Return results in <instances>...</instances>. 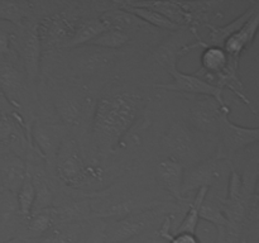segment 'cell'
Masks as SVG:
<instances>
[{
	"label": "cell",
	"mask_w": 259,
	"mask_h": 243,
	"mask_svg": "<svg viewBox=\"0 0 259 243\" xmlns=\"http://www.w3.org/2000/svg\"><path fill=\"white\" fill-rule=\"evenodd\" d=\"M142 96L133 91H111L99 99L94 110L93 134L104 154L116 149L138 116Z\"/></svg>",
	"instance_id": "1"
},
{
	"label": "cell",
	"mask_w": 259,
	"mask_h": 243,
	"mask_svg": "<svg viewBox=\"0 0 259 243\" xmlns=\"http://www.w3.org/2000/svg\"><path fill=\"white\" fill-rule=\"evenodd\" d=\"M230 111L223 113L220 118L218 133H219V146L215 158L220 161H230L235 153L242 149L255 144L259 139L258 127L238 126L230 119Z\"/></svg>",
	"instance_id": "2"
},
{
	"label": "cell",
	"mask_w": 259,
	"mask_h": 243,
	"mask_svg": "<svg viewBox=\"0 0 259 243\" xmlns=\"http://www.w3.org/2000/svg\"><path fill=\"white\" fill-rule=\"evenodd\" d=\"M55 161L58 177L67 186H78L90 175L81 156L77 142L67 136L61 143Z\"/></svg>",
	"instance_id": "3"
},
{
	"label": "cell",
	"mask_w": 259,
	"mask_h": 243,
	"mask_svg": "<svg viewBox=\"0 0 259 243\" xmlns=\"http://www.w3.org/2000/svg\"><path fill=\"white\" fill-rule=\"evenodd\" d=\"M167 72L172 76L171 84H157V89L175 91V93H186L196 96H211L220 104H227L223 98L224 91L215 86L214 84L204 80L196 73H185L179 70L177 65L167 68Z\"/></svg>",
	"instance_id": "4"
},
{
	"label": "cell",
	"mask_w": 259,
	"mask_h": 243,
	"mask_svg": "<svg viewBox=\"0 0 259 243\" xmlns=\"http://www.w3.org/2000/svg\"><path fill=\"white\" fill-rule=\"evenodd\" d=\"M15 46L20 61L24 66L25 75L30 81H34L39 75L40 56H42V45H40L37 24L32 23L20 24Z\"/></svg>",
	"instance_id": "5"
},
{
	"label": "cell",
	"mask_w": 259,
	"mask_h": 243,
	"mask_svg": "<svg viewBox=\"0 0 259 243\" xmlns=\"http://www.w3.org/2000/svg\"><path fill=\"white\" fill-rule=\"evenodd\" d=\"M163 144L171 154V159L180 162L182 166L184 162L190 166L199 162V152L192 132L184 123L175 122L169 126L163 137Z\"/></svg>",
	"instance_id": "6"
},
{
	"label": "cell",
	"mask_w": 259,
	"mask_h": 243,
	"mask_svg": "<svg viewBox=\"0 0 259 243\" xmlns=\"http://www.w3.org/2000/svg\"><path fill=\"white\" fill-rule=\"evenodd\" d=\"M228 161L212 158L199 161L197 164L189 166L184 171V180H182V195L191 191L206 187L211 189L214 185L219 184L223 179V172H225L224 164Z\"/></svg>",
	"instance_id": "7"
},
{
	"label": "cell",
	"mask_w": 259,
	"mask_h": 243,
	"mask_svg": "<svg viewBox=\"0 0 259 243\" xmlns=\"http://www.w3.org/2000/svg\"><path fill=\"white\" fill-rule=\"evenodd\" d=\"M75 20V18L66 13H58L37 23L42 50L67 45L80 23Z\"/></svg>",
	"instance_id": "8"
},
{
	"label": "cell",
	"mask_w": 259,
	"mask_h": 243,
	"mask_svg": "<svg viewBox=\"0 0 259 243\" xmlns=\"http://www.w3.org/2000/svg\"><path fill=\"white\" fill-rule=\"evenodd\" d=\"M230 111L228 104H220L211 96H196L189 108V119L195 128L217 133L223 113Z\"/></svg>",
	"instance_id": "9"
},
{
	"label": "cell",
	"mask_w": 259,
	"mask_h": 243,
	"mask_svg": "<svg viewBox=\"0 0 259 243\" xmlns=\"http://www.w3.org/2000/svg\"><path fill=\"white\" fill-rule=\"evenodd\" d=\"M154 215L156 212L151 209L124 215L105 229L106 243H124L125 240L137 237L151 225Z\"/></svg>",
	"instance_id": "10"
},
{
	"label": "cell",
	"mask_w": 259,
	"mask_h": 243,
	"mask_svg": "<svg viewBox=\"0 0 259 243\" xmlns=\"http://www.w3.org/2000/svg\"><path fill=\"white\" fill-rule=\"evenodd\" d=\"M258 12V3L253 2L252 5L245 10L243 14H240L239 17L235 18L234 20L229 22L225 25H212V24H205L206 28L209 29V35H207V39L204 40L199 34L195 35V42L192 43V47H204V46H217V47H223V45L225 43V40L233 35L234 33H237L245 23L249 20V18L252 17L254 13Z\"/></svg>",
	"instance_id": "11"
},
{
	"label": "cell",
	"mask_w": 259,
	"mask_h": 243,
	"mask_svg": "<svg viewBox=\"0 0 259 243\" xmlns=\"http://www.w3.org/2000/svg\"><path fill=\"white\" fill-rule=\"evenodd\" d=\"M67 136L65 128L57 124L35 122L32 128V137L39 153L47 159H55L61 143Z\"/></svg>",
	"instance_id": "12"
},
{
	"label": "cell",
	"mask_w": 259,
	"mask_h": 243,
	"mask_svg": "<svg viewBox=\"0 0 259 243\" xmlns=\"http://www.w3.org/2000/svg\"><path fill=\"white\" fill-rule=\"evenodd\" d=\"M259 27V13H254L252 17L249 18L247 23L234 33L230 35L225 43L223 45V50L227 52L229 57L235 58V60H240V56L243 55L244 51H247L250 46L254 42V38L257 35Z\"/></svg>",
	"instance_id": "13"
},
{
	"label": "cell",
	"mask_w": 259,
	"mask_h": 243,
	"mask_svg": "<svg viewBox=\"0 0 259 243\" xmlns=\"http://www.w3.org/2000/svg\"><path fill=\"white\" fill-rule=\"evenodd\" d=\"M184 166L175 159L166 158L161 161L157 166V176L158 181L166 191L179 201L185 199L182 195V180H184Z\"/></svg>",
	"instance_id": "14"
},
{
	"label": "cell",
	"mask_w": 259,
	"mask_h": 243,
	"mask_svg": "<svg viewBox=\"0 0 259 243\" xmlns=\"http://www.w3.org/2000/svg\"><path fill=\"white\" fill-rule=\"evenodd\" d=\"M28 170L19 157H7L0 161V186L17 194Z\"/></svg>",
	"instance_id": "15"
},
{
	"label": "cell",
	"mask_w": 259,
	"mask_h": 243,
	"mask_svg": "<svg viewBox=\"0 0 259 243\" xmlns=\"http://www.w3.org/2000/svg\"><path fill=\"white\" fill-rule=\"evenodd\" d=\"M118 8L125 10V12L131 13L134 17L138 18L141 22H143L144 24L152 25V27L159 28V29L169 30V32H179L182 27L175 24L171 20L167 19L166 17H163L159 13L154 12V10L148 9V8H142L137 7V5L132 4L131 2H119L116 3Z\"/></svg>",
	"instance_id": "16"
},
{
	"label": "cell",
	"mask_w": 259,
	"mask_h": 243,
	"mask_svg": "<svg viewBox=\"0 0 259 243\" xmlns=\"http://www.w3.org/2000/svg\"><path fill=\"white\" fill-rule=\"evenodd\" d=\"M204 51L201 53V71L199 76L205 75L204 80L210 81L214 76L225 70L229 62V56L227 55L223 47L217 46H204Z\"/></svg>",
	"instance_id": "17"
},
{
	"label": "cell",
	"mask_w": 259,
	"mask_h": 243,
	"mask_svg": "<svg viewBox=\"0 0 259 243\" xmlns=\"http://www.w3.org/2000/svg\"><path fill=\"white\" fill-rule=\"evenodd\" d=\"M22 85L23 80L19 71L9 61L0 58V89L15 108V101L19 100L22 93Z\"/></svg>",
	"instance_id": "18"
},
{
	"label": "cell",
	"mask_w": 259,
	"mask_h": 243,
	"mask_svg": "<svg viewBox=\"0 0 259 243\" xmlns=\"http://www.w3.org/2000/svg\"><path fill=\"white\" fill-rule=\"evenodd\" d=\"M106 29H109L108 25H106V23L100 17L83 20V22L78 23L72 38L68 40V43L65 47L77 48L82 47V46H89V43L91 40L95 39L98 35L105 32Z\"/></svg>",
	"instance_id": "19"
},
{
	"label": "cell",
	"mask_w": 259,
	"mask_h": 243,
	"mask_svg": "<svg viewBox=\"0 0 259 243\" xmlns=\"http://www.w3.org/2000/svg\"><path fill=\"white\" fill-rule=\"evenodd\" d=\"M81 233L82 227L78 222L60 223L38 238L34 243H77Z\"/></svg>",
	"instance_id": "20"
},
{
	"label": "cell",
	"mask_w": 259,
	"mask_h": 243,
	"mask_svg": "<svg viewBox=\"0 0 259 243\" xmlns=\"http://www.w3.org/2000/svg\"><path fill=\"white\" fill-rule=\"evenodd\" d=\"M100 18L106 23L109 29H118L125 33H128L126 30L142 28L144 24L138 18L134 17L131 13L125 12V10L120 9V8L106 10L100 15Z\"/></svg>",
	"instance_id": "21"
},
{
	"label": "cell",
	"mask_w": 259,
	"mask_h": 243,
	"mask_svg": "<svg viewBox=\"0 0 259 243\" xmlns=\"http://www.w3.org/2000/svg\"><path fill=\"white\" fill-rule=\"evenodd\" d=\"M199 218L200 219L209 222L214 224L223 233L227 230L228 228V220L223 214L222 207H220V200L218 197H211L207 191L206 196H205L204 201L201 202V207L199 210Z\"/></svg>",
	"instance_id": "22"
},
{
	"label": "cell",
	"mask_w": 259,
	"mask_h": 243,
	"mask_svg": "<svg viewBox=\"0 0 259 243\" xmlns=\"http://www.w3.org/2000/svg\"><path fill=\"white\" fill-rule=\"evenodd\" d=\"M28 219H29L27 224L28 237L34 238V239L42 237L51 228L56 225V220L51 207L47 209L37 210L35 213H32V215Z\"/></svg>",
	"instance_id": "23"
},
{
	"label": "cell",
	"mask_w": 259,
	"mask_h": 243,
	"mask_svg": "<svg viewBox=\"0 0 259 243\" xmlns=\"http://www.w3.org/2000/svg\"><path fill=\"white\" fill-rule=\"evenodd\" d=\"M18 213L20 217L29 218L35 204V186L30 172H27L22 185L17 191Z\"/></svg>",
	"instance_id": "24"
},
{
	"label": "cell",
	"mask_w": 259,
	"mask_h": 243,
	"mask_svg": "<svg viewBox=\"0 0 259 243\" xmlns=\"http://www.w3.org/2000/svg\"><path fill=\"white\" fill-rule=\"evenodd\" d=\"M32 15V5L25 2H0V20L20 25Z\"/></svg>",
	"instance_id": "25"
},
{
	"label": "cell",
	"mask_w": 259,
	"mask_h": 243,
	"mask_svg": "<svg viewBox=\"0 0 259 243\" xmlns=\"http://www.w3.org/2000/svg\"><path fill=\"white\" fill-rule=\"evenodd\" d=\"M207 191H209V189H206V187L197 190L194 201L190 202L189 210H187L186 215H185L181 224L179 225V228H177L175 233H191V234H196V229L199 227L200 222L199 210L200 207H201V202L204 201L205 196H206Z\"/></svg>",
	"instance_id": "26"
},
{
	"label": "cell",
	"mask_w": 259,
	"mask_h": 243,
	"mask_svg": "<svg viewBox=\"0 0 259 243\" xmlns=\"http://www.w3.org/2000/svg\"><path fill=\"white\" fill-rule=\"evenodd\" d=\"M129 39H131V37H129L128 33L121 32V30L118 29H106L105 32L98 35L95 39L91 40L89 46L101 48V50L114 51L123 48L124 46L128 45Z\"/></svg>",
	"instance_id": "27"
},
{
	"label": "cell",
	"mask_w": 259,
	"mask_h": 243,
	"mask_svg": "<svg viewBox=\"0 0 259 243\" xmlns=\"http://www.w3.org/2000/svg\"><path fill=\"white\" fill-rule=\"evenodd\" d=\"M18 213L17 194L0 186V219L9 220Z\"/></svg>",
	"instance_id": "28"
},
{
	"label": "cell",
	"mask_w": 259,
	"mask_h": 243,
	"mask_svg": "<svg viewBox=\"0 0 259 243\" xmlns=\"http://www.w3.org/2000/svg\"><path fill=\"white\" fill-rule=\"evenodd\" d=\"M172 218H166L163 225L159 229V235L166 238L168 243H201L199 237L196 234H191V233H175L171 234L169 232V227H171Z\"/></svg>",
	"instance_id": "29"
},
{
	"label": "cell",
	"mask_w": 259,
	"mask_h": 243,
	"mask_svg": "<svg viewBox=\"0 0 259 243\" xmlns=\"http://www.w3.org/2000/svg\"><path fill=\"white\" fill-rule=\"evenodd\" d=\"M77 243H106L105 228L94 227L89 233H81V237Z\"/></svg>",
	"instance_id": "30"
},
{
	"label": "cell",
	"mask_w": 259,
	"mask_h": 243,
	"mask_svg": "<svg viewBox=\"0 0 259 243\" xmlns=\"http://www.w3.org/2000/svg\"><path fill=\"white\" fill-rule=\"evenodd\" d=\"M13 35L7 30L0 28V58H5L12 52Z\"/></svg>",
	"instance_id": "31"
},
{
	"label": "cell",
	"mask_w": 259,
	"mask_h": 243,
	"mask_svg": "<svg viewBox=\"0 0 259 243\" xmlns=\"http://www.w3.org/2000/svg\"><path fill=\"white\" fill-rule=\"evenodd\" d=\"M17 114V108L10 103L9 99L7 98L3 90L0 89V115H15Z\"/></svg>",
	"instance_id": "32"
}]
</instances>
